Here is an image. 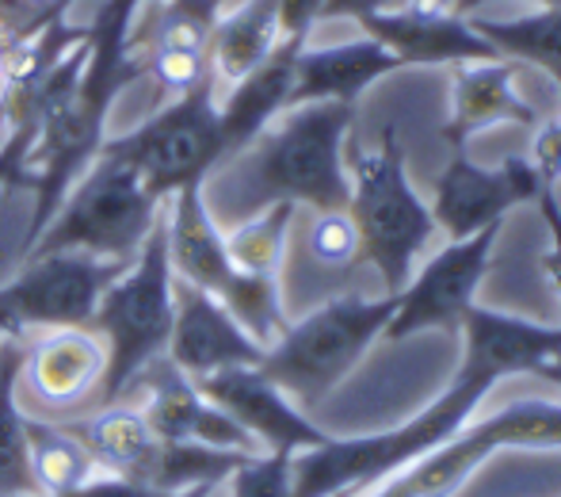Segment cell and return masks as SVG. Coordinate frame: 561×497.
<instances>
[{"label": "cell", "mask_w": 561, "mask_h": 497, "mask_svg": "<svg viewBox=\"0 0 561 497\" xmlns=\"http://www.w3.org/2000/svg\"><path fill=\"white\" fill-rule=\"evenodd\" d=\"M535 200H539L542 215H547V223H550V234H554V249H550L547 268H550V280H554L558 295H561V211H558V200H554V188H542Z\"/></svg>", "instance_id": "cell-34"}, {"label": "cell", "mask_w": 561, "mask_h": 497, "mask_svg": "<svg viewBox=\"0 0 561 497\" xmlns=\"http://www.w3.org/2000/svg\"><path fill=\"white\" fill-rule=\"evenodd\" d=\"M27 448H31V478H35V494L43 497H66L77 486L92 483L104 475L96 455L84 448L69 425H46L27 421Z\"/></svg>", "instance_id": "cell-23"}, {"label": "cell", "mask_w": 561, "mask_h": 497, "mask_svg": "<svg viewBox=\"0 0 561 497\" xmlns=\"http://www.w3.org/2000/svg\"><path fill=\"white\" fill-rule=\"evenodd\" d=\"M195 386L249 432L260 452L295 455L329 440V432L318 429L306 409H298L260 368H229V372L199 379Z\"/></svg>", "instance_id": "cell-13"}, {"label": "cell", "mask_w": 561, "mask_h": 497, "mask_svg": "<svg viewBox=\"0 0 561 497\" xmlns=\"http://www.w3.org/2000/svg\"><path fill=\"white\" fill-rule=\"evenodd\" d=\"M69 429L84 440V448L96 455V463L107 475L130 478V483L157 490L164 448L169 444L153 432V425L141 414L138 402H126V398L104 402V406H96L89 417L73 421Z\"/></svg>", "instance_id": "cell-18"}, {"label": "cell", "mask_w": 561, "mask_h": 497, "mask_svg": "<svg viewBox=\"0 0 561 497\" xmlns=\"http://www.w3.org/2000/svg\"><path fill=\"white\" fill-rule=\"evenodd\" d=\"M501 234V223L485 226L473 238L450 241L444 252L421 268V275H409V283L398 291V310H393L386 337L405 341L424 329H458L466 310L473 306L481 280H485L489 252Z\"/></svg>", "instance_id": "cell-10"}, {"label": "cell", "mask_w": 561, "mask_h": 497, "mask_svg": "<svg viewBox=\"0 0 561 497\" xmlns=\"http://www.w3.org/2000/svg\"><path fill=\"white\" fill-rule=\"evenodd\" d=\"M501 58H519L542 66L561 81V8H547L539 15H519V20H485L473 15L470 23Z\"/></svg>", "instance_id": "cell-26"}, {"label": "cell", "mask_w": 561, "mask_h": 497, "mask_svg": "<svg viewBox=\"0 0 561 497\" xmlns=\"http://www.w3.org/2000/svg\"><path fill=\"white\" fill-rule=\"evenodd\" d=\"M405 0H321V20H340V15H352L355 23H363L367 15H382L401 8Z\"/></svg>", "instance_id": "cell-33"}, {"label": "cell", "mask_w": 561, "mask_h": 497, "mask_svg": "<svg viewBox=\"0 0 561 497\" xmlns=\"http://www.w3.org/2000/svg\"><path fill=\"white\" fill-rule=\"evenodd\" d=\"M81 0H0V23H4L12 35L35 27L43 20H54V15H69Z\"/></svg>", "instance_id": "cell-29"}, {"label": "cell", "mask_w": 561, "mask_h": 497, "mask_svg": "<svg viewBox=\"0 0 561 497\" xmlns=\"http://www.w3.org/2000/svg\"><path fill=\"white\" fill-rule=\"evenodd\" d=\"M352 123L355 104L336 100L283 108L249 146L226 157L199 184L210 218L229 230L272 203L344 211L352 200L344 165V138Z\"/></svg>", "instance_id": "cell-1"}, {"label": "cell", "mask_w": 561, "mask_h": 497, "mask_svg": "<svg viewBox=\"0 0 561 497\" xmlns=\"http://www.w3.org/2000/svg\"><path fill=\"white\" fill-rule=\"evenodd\" d=\"M458 329L466 337L462 372L481 375L489 383L524 372L539 375L542 364L561 352V329L508 318V314L485 310V306H470Z\"/></svg>", "instance_id": "cell-17"}, {"label": "cell", "mask_w": 561, "mask_h": 497, "mask_svg": "<svg viewBox=\"0 0 561 497\" xmlns=\"http://www.w3.org/2000/svg\"><path fill=\"white\" fill-rule=\"evenodd\" d=\"M207 497H226V483H218V486H215V490H210Z\"/></svg>", "instance_id": "cell-39"}, {"label": "cell", "mask_w": 561, "mask_h": 497, "mask_svg": "<svg viewBox=\"0 0 561 497\" xmlns=\"http://www.w3.org/2000/svg\"><path fill=\"white\" fill-rule=\"evenodd\" d=\"M306 43L287 38L256 74H249L241 84L218 97V120H222V142L226 157H233L237 149H244L275 115L287 108L290 84H295V58ZM222 157V161H226Z\"/></svg>", "instance_id": "cell-22"}, {"label": "cell", "mask_w": 561, "mask_h": 497, "mask_svg": "<svg viewBox=\"0 0 561 497\" xmlns=\"http://www.w3.org/2000/svg\"><path fill=\"white\" fill-rule=\"evenodd\" d=\"M164 215V200H157L146 180L126 161L96 154L92 165L73 180L66 200L38 230V238L23 249L27 257L43 252H89L104 260H134L153 226Z\"/></svg>", "instance_id": "cell-4"}, {"label": "cell", "mask_w": 561, "mask_h": 497, "mask_svg": "<svg viewBox=\"0 0 561 497\" xmlns=\"http://www.w3.org/2000/svg\"><path fill=\"white\" fill-rule=\"evenodd\" d=\"M283 43L287 35L279 23V0H237L229 12H218L207 46L215 97H226L233 84L256 74Z\"/></svg>", "instance_id": "cell-20"}, {"label": "cell", "mask_w": 561, "mask_h": 497, "mask_svg": "<svg viewBox=\"0 0 561 497\" xmlns=\"http://www.w3.org/2000/svg\"><path fill=\"white\" fill-rule=\"evenodd\" d=\"M478 4H489V0H455V12L470 15ZM539 4H547V8H561V0H539Z\"/></svg>", "instance_id": "cell-36"}, {"label": "cell", "mask_w": 561, "mask_h": 497, "mask_svg": "<svg viewBox=\"0 0 561 497\" xmlns=\"http://www.w3.org/2000/svg\"><path fill=\"white\" fill-rule=\"evenodd\" d=\"M298 207L295 203H272V207L256 211L244 223L226 230V252L233 260L237 272L244 275H272L279 280L283 264H287L290 230H295Z\"/></svg>", "instance_id": "cell-24"}, {"label": "cell", "mask_w": 561, "mask_h": 497, "mask_svg": "<svg viewBox=\"0 0 561 497\" xmlns=\"http://www.w3.org/2000/svg\"><path fill=\"white\" fill-rule=\"evenodd\" d=\"M172 314H176V275L169 264L161 215L138 257L100 295V306L89 321L107 344V402H115L141 368L164 357Z\"/></svg>", "instance_id": "cell-6"}, {"label": "cell", "mask_w": 561, "mask_h": 497, "mask_svg": "<svg viewBox=\"0 0 561 497\" xmlns=\"http://www.w3.org/2000/svg\"><path fill=\"white\" fill-rule=\"evenodd\" d=\"M130 260H104L89 252H43L27 257L20 272L0 283V337L27 341L43 329L89 326L100 295L126 272Z\"/></svg>", "instance_id": "cell-9"}, {"label": "cell", "mask_w": 561, "mask_h": 497, "mask_svg": "<svg viewBox=\"0 0 561 497\" xmlns=\"http://www.w3.org/2000/svg\"><path fill=\"white\" fill-rule=\"evenodd\" d=\"M321 20V0H279V23L283 35L306 43L310 27Z\"/></svg>", "instance_id": "cell-31"}, {"label": "cell", "mask_w": 561, "mask_h": 497, "mask_svg": "<svg viewBox=\"0 0 561 497\" xmlns=\"http://www.w3.org/2000/svg\"><path fill=\"white\" fill-rule=\"evenodd\" d=\"M401 69V61L375 38H352L336 46H313L298 50L295 58V84L290 100L295 104H318V100H336V104H355L378 77Z\"/></svg>", "instance_id": "cell-19"}, {"label": "cell", "mask_w": 561, "mask_h": 497, "mask_svg": "<svg viewBox=\"0 0 561 497\" xmlns=\"http://www.w3.org/2000/svg\"><path fill=\"white\" fill-rule=\"evenodd\" d=\"M496 383L470 372H458L447 394H439L424 414L398 429L370 432V437H347L306 448L290 455V497H363L375 486L398 478L416 460L447 444L458 429L473 417Z\"/></svg>", "instance_id": "cell-2"}, {"label": "cell", "mask_w": 561, "mask_h": 497, "mask_svg": "<svg viewBox=\"0 0 561 497\" xmlns=\"http://www.w3.org/2000/svg\"><path fill=\"white\" fill-rule=\"evenodd\" d=\"M100 154L130 165L157 200H169L187 184H203L226 157L215 84L161 104L130 134L104 138Z\"/></svg>", "instance_id": "cell-7"}, {"label": "cell", "mask_w": 561, "mask_h": 497, "mask_svg": "<svg viewBox=\"0 0 561 497\" xmlns=\"http://www.w3.org/2000/svg\"><path fill=\"white\" fill-rule=\"evenodd\" d=\"M218 483H210V486H195V490H184V494H169V497H207L210 490H215Z\"/></svg>", "instance_id": "cell-38"}, {"label": "cell", "mask_w": 561, "mask_h": 497, "mask_svg": "<svg viewBox=\"0 0 561 497\" xmlns=\"http://www.w3.org/2000/svg\"><path fill=\"white\" fill-rule=\"evenodd\" d=\"M169 364L187 379H207L229 368H256L264 349L241 329V321L215 295L176 280V314H172Z\"/></svg>", "instance_id": "cell-14"}, {"label": "cell", "mask_w": 561, "mask_h": 497, "mask_svg": "<svg viewBox=\"0 0 561 497\" xmlns=\"http://www.w3.org/2000/svg\"><path fill=\"white\" fill-rule=\"evenodd\" d=\"M226 497H290V455L283 452L249 455L226 478Z\"/></svg>", "instance_id": "cell-28"}, {"label": "cell", "mask_w": 561, "mask_h": 497, "mask_svg": "<svg viewBox=\"0 0 561 497\" xmlns=\"http://www.w3.org/2000/svg\"><path fill=\"white\" fill-rule=\"evenodd\" d=\"M118 398L138 402L141 414L149 417V425H153V432L164 444H199V448H218V452L260 455V448L252 444L249 432L229 414H222L195 386V379L176 372L169 364V357L141 368Z\"/></svg>", "instance_id": "cell-11"}, {"label": "cell", "mask_w": 561, "mask_h": 497, "mask_svg": "<svg viewBox=\"0 0 561 497\" xmlns=\"http://www.w3.org/2000/svg\"><path fill=\"white\" fill-rule=\"evenodd\" d=\"M496 123L535 126L539 120H535L531 104L519 97L512 61H466L450 89V120L444 126V138H450L455 149H462L470 134L489 131Z\"/></svg>", "instance_id": "cell-21"}, {"label": "cell", "mask_w": 561, "mask_h": 497, "mask_svg": "<svg viewBox=\"0 0 561 497\" xmlns=\"http://www.w3.org/2000/svg\"><path fill=\"white\" fill-rule=\"evenodd\" d=\"M23 421L73 425L107 402V344L92 326L43 329L23 341L12 383Z\"/></svg>", "instance_id": "cell-8"}, {"label": "cell", "mask_w": 561, "mask_h": 497, "mask_svg": "<svg viewBox=\"0 0 561 497\" xmlns=\"http://www.w3.org/2000/svg\"><path fill=\"white\" fill-rule=\"evenodd\" d=\"M164 241H169V264L180 283L215 295L218 303L241 291L244 272H237L226 252V230L210 218L199 184H187L164 200Z\"/></svg>", "instance_id": "cell-15"}, {"label": "cell", "mask_w": 561, "mask_h": 497, "mask_svg": "<svg viewBox=\"0 0 561 497\" xmlns=\"http://www.w3.org/2000/svg\"><path fill=\"white\" fill-rule=\"evenodd\" d=\"M66 497H169V494H157V490H149V486H138V483H130V478H118L104 471V475L77 486V490Z\"/></svg>", "instance_id": "cell-32"}, {"label": "cell", "mask_w": 561, "mask_h": 497, "mask_svg": "<svg viewBox=\"0 0 561 497\" xmlns=\"http://www.w3.org/2000/svg\"><path fill=\"white\" fill-rule=\"evenodd\" d=\"M527 161L535 165L539 180L547 188H554L561 180V120H547L535 123V142H531V157Z\"/></svg>", "instance_id": "cell-30"}, {"label": "cell", "mask_w": 561, "mask_h": 497, "mask_svg": "<svg viewBox=\"0 0 561 497\" xmlns=\"http://www.w3.org/2000/svg\"><path fill=\"white\" fill-rule=\"evenodd\" d=\"M306 257L321 268V272H347L352 264L363 260V238L355 218L344 211H313L310 226L302 234Z\"/></svg>", "instance_id": "cell-27"}, {"label": "cell", "mask_w": 561, "mask_h": 497, "mask_svg": "<svg viewBox=\"0 0 561 497\" xmlns=\"http://www.w3.org/2000/svg\"><path fill=\"white\" fill-rule=\"evenodd\" d=\"M363 497H416V490H413V483L405 478V471H401L398 478H390V483L375 486V490L363 494Z\"/></svg>", "instance_id": "cell-35"}, {"label": "cell", "mask_w": 561, "mask_h": 497, "mask_svg": "<svg viewBox=\"0 0 561 497\" xmlns=\"http://www.w3.org/2000/svg\"><path fill=\"white\" fill-rule=\"evenodd\" d=\"M542 188L547 184L527 157H512L501 169H485V165H473L462 146L436 180L432 218L450 241H462L485 226H496L512 207L535 200Z\"/></svg>", "instance_id": "cell-12"}, {"label": "cell", "mask_w": 561, "mask_h": 497, "mask_svg": "<svg viewBox=\"0 0 561 497\" xmlns=\"http://www.w3.org/2000/svg\"><path fill=\"white\" fill-rule=\"evenodd\" d=\"M367 38L382 43L393 58L421 61V66H466V61H493L501 54L478 35L466 20L439 12H416V8H393L382 15H367L359 23Z\"/></svg>", "instance_id": "cell-16"}, {"label": "cell", "mask_w": 561, "mask_h": 497, "mask_svg": "<svg viewBox=\"0 0 561 497\" xmlns=\"http://www.w3.org/2000/svg\"><path fill=\"white\" fill-rule=\"evenodd\" d=\"M23 341L0 337V497H31L35 478H31V448H27V421L15 409L12 383L20 368Z\"/></svg>", "instance_id": "cell-25"}, {"label": "cell", "mask_w": 561, "mask_h": 497, "mask_svg": "<svg viewBox=\"0 0 561 497\" xmlns=\"http://www.w3.org/2000/svg\"><path fill=\"white\" fill-rule=\"evenodd\" d=\"M31 497H43V494H31Z\"/></svg>", "instance_id": "cell-40"}, {"label": "cell", "mask_w": 561, "mask_h": 497, "mask_svg": "<svg viewBox=\"0 0 561 497\" xmlns=\"http://www.w3.org/2000/svg\"><path fill=\"white\" fill-rule=\"evenodd\" d=\"M542 379H550V383H558L561 386V352L554 360H547V364H542V372H539Z\"/></svg>", "instance_id": "cell-37"}, {"label": "cell", "mask_w": 561, "mask_h": 497, "mask_svg": "<svg viewBox=\"0 0 561 497\" xmlns=\"http://www.w3.org/2000/svg\"><path fill=\"white\" fill-rule=\"evenodd\" d=\"M393 310H398V295H336L313 306L306 318L290 321L279 341L264 349V360L256 368L298 409H313L367 357L370 344L386 334Z\"/></svg>", "instance_id": "cell-3"}, {"label": "cell", "mask_w": 561, "mask_h": 497, "mask_svg": "<svg viewBox=\"0 0 561 497\" xmlns=\"http://www.w3.org/2000/svg\"><path fill=\"white\" fill-rule=\"evenodd\" d=\"M347 180H352L347 215L359 226L363 260L378 268L386 295H398L413 275L416 252L428 246L436 230L432 207L409 184L398 126H382L375 146L355 149Z\"/></svg>", "instance_id": "cell-5"}]
</instances>
